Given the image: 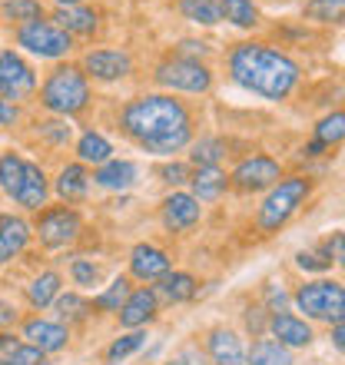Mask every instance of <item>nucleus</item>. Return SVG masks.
<instances>
[{"label": "nucleus", "mask_w": 345, "mask_h": 365, "mask_svg": "<svg viewBox=\"0 0 345 365\" xmlns=\"http://www.w3.org/2000/svg\"><path fill=\"white\" fill-rule=\"evenodd\" d=\"M24 339H27V346H34V349H40L43 356H50V352L67 349L70 329L60 326V322H47V319H27V322H24Z\"/></svg>", "instance_id": "obj_15"}, {"label": "nucleus", "mask_w": 345, "mask_h": 365, "mask_svg": "<svg viewBox=\"0 0 345 365\" xmlns=\"http://www.w3.org/2000/svg\"><path fill=\"white\" fill-rule=\"evenodd\" d=\"M266 302L269 306H262L266 312H286V302H289L286 289L282 286H266Z\"/></svg>", "instance_id": "obj_43"}, {"label": "nucleus", "mask_w": 345, "mask_h": 365, "mask_svg": "<svg viewBox=\"0 0 345 365\" xmlns=\"http://www.w3.org/2000/svg\"><path fill=\"white\" fill-rule=\"evenodd\" d=\"M200 216H202V206L192 200L190 192H170L163 200V206H160V220H163V226L170 232L192 230L200 222Z\"/></svg>", "instance_id": "obj_12"}, {"label": "nucleus", "mask_w": 345, "mask_h": 365, "mask_svg": "<svg viewBox=\"0 0 345 365\" xmlns=\"http://www.w3.org/2000/svg\"><path fill=\"white\" fill-rule=\"evenodd\" d=\"M60 286H63V279H60V272H53V269L40 272V276L27 286V299H30V306H34V309H47V306H53V299L60 296Z\"/></svg>", "instance_id": "obj_27"}, {"label": "nucleus", "mask_w": 345, "mask_h": 365, "mask_svg": "<svg viewBox=\"0 0 345 365\" xmlns=\"http://www.w3.org/2000/svg\"><path fill=\"white\" fill-rule=\"evenodd\" d=\"M130 272L140 282H156L170 272V256L153 242H140L130 250Z\"/></svg>", "instance_id": "obj_13"}, {"label": "nucleus", "mask_w": 345, "mask_h": 365, "mask_svg": "<svg viewBox=\"0 0 345 365\" xmlns=\"http://www.w3.org/2000/svg\"><path fill=\"white\" fill-rule=\"evenodd\" d=\"M206 352L212 365H246V346L242 339L226 326H216L206 332Z\"/></svg>", "instance_id": "obj_14"}, {"label": "nucleus", "mask_w": 345, "mask_h": 365, "mask_svg": "<svg viewBox=\"0 0 345 365\" xmlns=\"http://www.w3.org/2000/svg\"><path fill=\"white\" fill-rule=\"evenodd\" d=\"M230 77L266 100H286L299 83V63L269 43H240L230 53Z\"/></svg>", "instance_id": "obj_2"}, {"label": "nucleus", "mask_w": 345, "mask_h": 365, "mask_svg": "<svg viewBox=\"0 0 345 365\" xmlns=\"http://www.w3.org/2000/svg\"><path fill=\"white\" fill-rule=\"evenodd\" d=\"M156 312H160V299H156L153 289H133L130 296H126V302L120 306V326L126 329H143L146 322H153Z\"/></svg>", "instance_id": "obj_16"}, {"label": "nucleus", "mask_w": 345, "mask_h": 365, "mask_svg": "<svg viewBox=\"0 0 345 365\" xmlns=\"http://www.w3.org/2000/svg\"><path fill=\"white\" fill-rule=\"evenodd\" d=\"M34 232L47 250H63L83 232V220L73 206H50V210H37Z\"/></svg>", "instance_id": "obj_7"}, {"label": "nucleus", "mask_w": 345, "mask_h": 365, "mask_svg": "<svg viewBox=\"0 0 345 365\" xmlns=\"http://www.w3.org/2000/svg\"><path fill=\"white\" fill-rule=\"evenodd\" d=\"M220 17H226L242 30H252L259 24V7L252 0H220Z\"/></svg>", "instance_id": "obj_32"}, {"label": "nucleus", "mask_w": 345, "mask_h": 365, "mask_svg": "<svg viewBox=\"0 0 345 365\" xmlns=\"http://www.w3.org/2000/svg\"><path fill=\"white\" fill-rule=\"evenodd\" d=\"M60 7H73V4H80V0H57Z\"/></svg>", "instance_id": "obj_51"}, {"label": "nucleus", "mask_w": 345, "mask_h": 365, "mask_svg": "<svg viewBox=\"0 0 345 365\" xmlns=\"http://www.w3.org/2000/svg\"><path fill=\"white\" fill-rule=\"evenodd\" d=\"M266 329L276 336L279 346H286V349H306L316 339L312 336V326H309L306 319L292 316V312H272Z\"/></svg>", "instance_id": "obj_17"}, {"label": "nucleus", "mask_w": 345, "mask_h": 365, "mask_svg": "<svg viewBox=\"0 0 345 365\" xmlns=\"http://www.w3.org/2000/svg\"><path fill=\"white\" fill-rule=\"evenodd\" d=\"M57 192H60V200L63 202H77L86 196V190H90V170H86L83 163H70L63 166L57 173Z\"/></svg>", "instance_id": "obj_24"}, {"label": "nucleus", "mask_w": 345, "mask_h": 365, "mask_svg": "<svg viewBox=\"0 0 345 365\" xmlns=\"http://www.w3.org/2000/svg\"><path fill=\"white\" fill-rule=\"evenodd\" d=\"M24 156L17 153H4L0 156V186H4V192L7 196H17L20 190V180H24Z\"/></svg>", "instance_id": "obj_35"}, {"label": "nucleus", "mask_w": 345, "mask_h": 365, "mask_svg": "<svg viewBox=\"0 0 345 365\" xmlns=\"http://www.w3.org/2000/svg\"><path fill=\"white\" fill-rule=\"evenodd\" d=\"M120 126L146 153L172 156L192 143L190 106L170 93H146L130 100L120 113Z\"/></svg>", "instance_id": "obj_1"}, {"label": "nucleus", "mask_w": 345, "mask_h": 365, "mask_svg": "<svg viewBox=\"0 0 345 365\" xmlns=\"http://www.w3.org/2000/svg\"><path fill=\"white\" fill-rule=\"evenodd\" d=\"M30 242V226L20 216H7L0 212V266H7L10 259H17Z\"/></svg>", "instance_id": "obj_18"}, {"label": "nucleus", "mask_w": 345, "mask_h": 365, "mask_svg": "<svg viewBox=\"0 0 345 365\" xmlns=\"http://www.w3.org/2000/svg\"><path fill=\"white\" fill-rule=\"evenodd\" d=\"M222 156H226V143H222L220 136H202L200 143L192 146L190 163L196 170H210V166H220Z\"/></svg>", "instance_id": "obj_33"}, {"label": "nucleus", "mask_w": 345, "mask_h": 365, "mask_svg": "<svg viewBox=\"0 0 345 365\" xmlns=\"http://www.w3.org/2000/svg\"><path fill=\"white\" fill-rule=\"evenodd\" d=\"M0 365H47V356L40 349L27 346L24 339L0 332Z\"/></svg>", "instance_id": "obj_22"}, {"label": "nucleus", "mask_w": 345, "mask_h": 365, "mask_svg": "<svg viewBox=\"0 0 345 365\" xmlns=\"http://www.w3.org/2000/svg\"><path fill=\"white\" fill-rule=\"evenodd\" d=\"M83 77L90 80H103V83H113V80H123L133 73V57L126 50H90L83 57Z\"/></svg>", "instance_id": "obj_11"}, {"label": "nucleus", "mask_w": 345, "mask_h": 365, "mask_svg": "<svg viewBox=\"0 0 345 365\" xmlns=\"http://www.w3.org/2000/svg\"><path fill=\"white\" fill-rule=\"evenodd\" d=\"M17 116H20L17 106L10 103V100H4V96H0V126H14V123H17Z\"/></svg>", "instance_id": "obj_46"}, {"label": "nucleus", "mask_w": 345, "mask_h": 365, "mask_svg": "<svg viewBox=\"0 0 345 365\" xmlns=\"http://www.w3.org/2000/svg\"><path fill=\"white\" fill-rule=\"evenodd\" d=\"M342 136H345V116H342V110H336V113H329V116H322V120H319V126H316V140H319V143H326V146L342 143Z\"/></svg>", "instance_id": "obj_37"}, {"label": "nucleus", "mask_w": 345, "mask_h": 365, "mask_svg": "<svg viewBox=\"0 0 345 365\" xmlns=\"http://www.w3.org/2000/svg\"><path fill=\"white\" fill-rule=\"evenodd\" d=\"M326 150H329L326 143H319V140H312V143H309V146H302V156H322V153H326Z\"/></svg>", "instance_id": "obj_48"}, {"label": "nucleus", "mask_w": 345, "mask_h": 365, "mask_svg": "<svg viewBox=\"0 0 345 365\" xmlns=\"http://www.w3.org/2000/svg\"><path fill=\"white\" fill-rule=\"evenodd\" d=\"M269 326V319H266V309L256 306V309H246V329H249L252 336H262Z\"/></svg>", "instance_id": "obj_44"}, {"label": "nucleus", "mask_w": 345, "mask_h": 365, "mask_svg": "<svg viewBox=\"0 0 345 365\" xmlns=\"http://www.w3.org/2000/svg\"><path fill=\"white\" fill-rule=\"evenodd\" d=\"M4 17L20 27V24H30V20H43V7H40V0H7Z\"/></svg>", "instance_id": "obj_36"}, {"label": "nucleus", "mask_w": 345, "mask_h": 365, "mask_svg": "<svg viewBox=\"0 0 345 365\" xmlns=\"http://www.w3.org/2000/svg\"><path fill=\"white\" fill-rule=\"evenodd\" d=\"M143 342H146V332H143V329H133V332L120 336L113 346L106 349V359H110V362H120V359L133 356L136 349H143Z\"/></svg>", "instance_id": "obj_38"}, {"label": "nucleus", "mask_w": 345, "mask_h": 365, "mask_svg": "<svg viewBox=\"0 0 345 365\" xmlns=\"http://www.w3.org/2000/svg\"><path fill=\"white\" fill-rule=\"evenodd\" d=\"M176 10H180L186 20L200 24V27H216L220 24V0H176Z\"/></svg>", "instance_id": "obj_28"}, {"label": "nucleus", "mask_w": 345, "mask_h": 365, "mask_svg": "<svg viewBox=\"0 0 345 365\" xmlns=\"http://www.w3.org/2000/svg\"><path fill=\"white\" fill-rule=\"evenodd\" d=\"M133 292V282H130V276H116L110 286L100 292V296L90 302V309H96V312H120V306L126 302V296Z\"/></svg>", "instance_id": "obj_30"}, {"label": "nucleus", "mask_w": 345, "mask_h": 365, "mask_svg": "<svg viewBox=\"0 0 345 365\" xmlns=\"http://www.w3.org/2000/svg\"><path fill=\"white\" fill-rule=\"evenodd\" d=\"M53 309H57V322L60 326H73V322H83L93 309H90V299H83L80 292H67V296L53 299Z\"/></svg>", "instance_id": "obj_29"}, {"label": "nucleus", "mask_w": 345, "mask_h": 365, "mask_svg": "<svg viewBox=\"0 0 345 365\" xmlns=\"http://www.w3.org/2000/svg\"><path fill=\"white\" fill-rule=\"evenodd\" d=\"M206 53H210V43L182 40V43H180V53H176V57H190V60H196V57H206Z\"/></svg>", "instance_id": "obj_45"}, {"label": "nucleus", "mask_w": 345, "mask_h": 365, "mask_svg": "<svg viewBox=\"0 0 345 365\" xmlns=\"http://www.w3.org/2000/svg\"><path fill=\"white\" fill-rule=\"evenodd\" d=\"M246 365H296V359L276 339H256L252 349L246 352Z\"/></svg>", "instance_id": "obj_25"}, {"label": "nucleus", "mask_w": 345, "mask_h": 365, "mask_svg": "<svg viewBox=\"0 0 345 365\" xmlns=\"http://www.w3.org/2000/svg\"><path fill=\"white\" fill-rule=\"evenodd\" d=\"M77 156H80V163L83 166H103L113 160V146H110V140L100 133H83L77 140Z\"/></svg>", "instance_id": "obj_26"}, {"label": "nucleus", "mask_w": 345, "mask_h": 365, "mask_svg": "<svg viewBox=\"0 0 345 365\" xmlns=\"http://www.w3.org/2000/svg\"><path fill=\"white\" fill-rule=\"evenodd\" d=\"M156 176L163 182H170V186H180V182L190 180V166L186 163H163L160 170H156Z\"/></svg>", "instance_id": "obj_42"}, {"label": "nucleus", "mask_w": 345, "mask_h": 365, "mask_svg": "<svg viewBox=\"0 0 345 365\" xmlns=\"http://www.w3.org/2000/svg\"><path fill=\"white\" fill-rule=\"evenodd\" d=\"M296 266L299 269H306V272H329L332 269V256L326 252V246H319V250H302L296 256Z\"/></svg>", "instance_id": "obj_39"}, {"label": "nucleus", "mask_w": 345, "mask_h": 365, "mask_svg": "<svg viewBox=\"0 0 345 365\" xmlns=\"http://www.w3.org/2000/svg\"><path fill=\"white\" fill-rule=\"evenodd\" d=\"M166 365H196V362H192L190 356H180V359H172V362H166Z\"/></svg>", "instance_id": "obj_50"}, {"label": "nucleus", "mask_w": 345, "mask_h": 365, "mask_svg": "<svg viewBox=\"0 0 345 365\" xmlns=\"http://www.w3.org/2000/svg\"><path fill=\"white\" fill-rule=\"evenodd\" d=\"M40 103L57 116H77L90 106V80L80 67H53L40 87Z\"/></svg>", "instance_id": "obj_4"}, {"label": "nucleus", "mask_w": 345, "mask_h": 365, "mask_svg": "<svg viewBox=\"0 0 345 365\" xmlns=\"http://www.w3.org/2000/svg\"><path fill=\"white\" fill-rule=\"evenodd\" d=\"M192 186V200L196 202H212L220 200L222 192H226V186H230V176L222 173L220 166H210V170H196V173L186 180Z\"/></svg>", "instance_id": "obj_21"}, {"label": "nucleus", "mask_w": 345, "mask_h": 365, "mask_svg": "<svg viewBox=\"0 0 345 365\" xmlns=\"http://www.w3.org/2000/svg\"><path fill=\"white\" fill-rule=\"evenodd\" d=\"M279 180H282V170H279V163L266 153H252V156H246V160H240V166H236L230 176V182L240 192L269 190V186H276Z\"/></svg>", "instance_id": "obj_9"}, {"label": "nucleus", "mask_w": 345, "mask_h": 365, "mask_svg": "<svg viewBox=\"0 0 345 365\" xmlns=\"http://www.w3.org/2000/svg\"><path fill=\"white\" fill-rule=\"evenodd\" d=\"M34 90H37V77L27 67V60H20L14 50H4L0 53V96L14 103V100H27Z\"/></svg>", "instance_id": "obj_10"}, {"label": "nucleus", "mask_w": 345, "mask_h": 365, "mask_svg": "<svg viewBox=\"0 0 345 365\" xmlns=\"http://www.w3.org/2000/svg\"><path fill=\"white\" fill-rule=\"evenodd\" d=\"M342 10H345V0H306V14L312 24H342Z\"/></svg>", "instance_id": "obj_34"}, {"label": "nucleus", "mask_w": 345, "mask_h": 365, "mask_svg": "<svg viewBox=\"0 0 345 365\" xmlns=\"http://www.w3.org/2000/svg\"><path fill=\"white\" fill-rule=\"evenodd\" d=\"M17 43L27 47L30 53L37 57H47V60H57V57H67L73 50V37L63 34L57 24L50 20H30V24H20L17 27Z\"/></svg>", "instance_id": "obj_8"}, {"label": "nucleus", "mask_w": 345, "mask_h": 365, "mask_svg": "<svg viewBox=\"0 0 345 365\" xmlns=\"http://www.w3.org/2000/svg\"><path fill=\"white\" fill-rule=\"evenodd\" d=\"M50 24H57L63 34L70 37H90L96 27H100V14L93 7H83V4H73V7H57L53 20Z\"/></svg>", "instance_id": "obj_19"}, {"label": "nucleus", "mask_w": 345, "mask_h": 365, "mask_svg": "<svg viewBox=\"0 0 345 365\" xmlns=\"http://www.w3.org/2000/svg\"><path fill=\"white\" fill-rule=\"evenodd\" d=\"M37 133L50 143H67L70 140V126L63 120H47V123H37Z\"/></svg>", "instance_id": "obj_41"}, {"label": "nucleus", "mask_w": 345, "mask_h": 365, "mask_svg": "<svg viewBox=\"0 0 345 365\" xmlns=\"http://www.w3.org/2000/svg\"><path fill=\"white\" fill-rule=\"evenodd\" d=\"M70 276H73V282H77V286L90 289V286H96V282H100V266H96L93 259H73Z\"/></svg>", "instance_id": "obj_40"}, {"label": "nucleus", "mask_w": 345, "mask_h": 365, "mask_svg": "<svg viewBox=\"0 0 345 365\" xmlns=\"http://www.w3.org/2000/svg\"><path fill=\"white\" fill-rule=\"evenodd\" d=\"M153 77L160 87L182 90V93H210V87H212V70L202 60H190V57L163 60Z\"/></svg>", "instance_id": "obj_6"}, {"label": "nucleus", "mask_w": 345, "mask_h": 365, "mask_svg": "<svg viewBox=\"0 0 345 365\" xmlns=\"http://www.w3.org/2000/svg\"><path fill=\"white\" fill-rule=\"evenodd\" d=\"M332 339H336V349L342 352V349H345V329H342V322H336V329H332Z\"/></svg>", "instance_id": "obj_49"}, {"label": "nucleus", "mask_w": 345, "mask_h": 365, "mask_svg": "<svg viewBox=\"0 0 345 365\" xmlns=\"http://www.w3.org/2000/svg\"><path fill=\"white\" fill-rule=\"evenodd\" d=\"M17 319V309L7 306V302H0V326H7V322H14Z\"/></svg>", "instance_id": "obj_47"}, {"label": "nucleus", "mask_w": 345, "mask_h": 365, "mask_svg": "<svg viewBox=\"0 0 345 365\" xmlns=\"http://www.w3.org/2000/svg\"><path fill=\"white\" fill-rule=\"evenodd\" d=\"M47 192H50V186H47V173L40 170L37 163H24V180H20V190H17V196L14 200L24 206V210H43L47 206Z\"/></svg>", "instance_id": "obj_20"}, {"label": "nucleus", "mask_w": 345, "mask_h": 365, "mask_svg": "<svg viewBox=\"0 0 345 365\" xmlns=\"http://www.w3.org/2000/svg\"><path fill=\"white\" fill-rule=\"evenodd\" d=\"M309 192H312V180L309 176H286L276 186H269L266 200H262V206L256 212L259 232H266V236L279 232L299 212V206L309 200Z\"/></svg>", "instance_id": "obj_3"}, {"label": "nucleus", "mask_w": 345, "mask_h": 365, "mask_svg": "<svg viewBox=\"0 0 345 365\" xmlns=\"http://www.w3.org/2000/svg\"><path fill=\"white\" fill-rule=\"evenodd\" d=\"M90 180L96 186H103V190H130L136 182V163H130V160H110V163L96 166V173Z\"/></svg>", "instance_id": "obj_23"}, {"label": "nucleus", "mask_w": 345, "mask_h": 365, "mask_svg": "<svg viewBox=\"0 0 345 365\" xmlns=\"http://www.w3.org/2000/svg\"><path fill=\"white\" fill-rule=\"evenodd\" d=\"M292 302L299 312H306V319H319V322H342L345 316V289L336 279H316L299 286Z\"/></svg>", "instance_id": "obj_5"}, {"label": "nucleus", "mask_w": 345, "mask_h": 365, "mask_svg": "<svg viewBox=\"0 0 345 365\" xmlns=\"http://www.w3.org/2000/svg\"><path fill=\"white\" fill-rule=\"evenodd\" d=\"M160 292H163L170 302H190L196 292H200V282L190 276V272H166L160 279Z\"/></svg>", "instance_id": "obj_31"}]
</instances>
